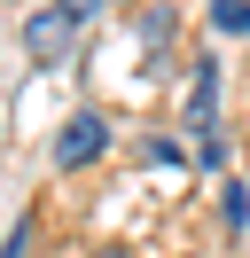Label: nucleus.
Returning <instances> with one entry per match:
<instances>
[{
  "instance_id": "1",
  "label": "nucleus",
  "mask_w": 250,
  "mask_h": 258,
  "mask_svg": "<svg viewBox=\"0 0 250 258\" xmlns=\"http://www.w3.org/2000/svg\"><path fill=\"white\" fill-rule=\"evenodd\" d=\"M102 149H109V117H102V110H78L71 125L55 133V164H62V172H78V164H94Z\"/></svg>"
},
{
  "instance_id": "2",
  "label": "nucleus",
  "mask_w": 250,
  "mask_h": 258,
  "mask_svg": "<svg viewBox=\"0 0 250 258\" xmlns=\"http://www.w3.org/2000/svg\"><path fill=\"white\" fill-rule=\"evenodd\" d=\"M71 39H78V24L62 16V8H39V16L24 24V55H31V63H47V71L71 63Z\"/></svg>"
},
{
  "instance_id": "3",
  "label": "nucleus",
  "mask_w": 250,
  "mask_h": 258,
  "mask_svg": "<svg viewBox=\"0 0 250 258\" xmlns=\"http://www.w3.org/2000/svg\"><path fill=\"white\" fill-rule=\"evenodd\" d=\"M211 110H219V63H203L188 86V133H211Z\"/></svg>"
},
{
  "instance_id": "4",
  "label": "nucleus",
  "mask_w": 250,
  "mask_h": 258,
  "mask_svg": "<svg viewBox=\"0 0 250 258\" xmlns=\"http://www.w3.org/2000/svg\"><path fill=\"white\" fill-rule=\"evenodd\" d=\"M211 24H219V32H250V0H219Z\"/></svg>"
},
{
  "instance_id": "5",
  "label": "nucleus",
  "mask_w": 250,
  "mask_h": 258,
  "mask_svg": "<svg viewBox=\"0 0 250 258\" xmlns=\"http://www.w3.org/2000/svg\"><path fill=\"white\" fill-rule=\"evenodd\" d=\"M55 8H62V16H71V24H94V16H102V8H109V0H55Z\"/></svg>"
},
{
  "instance_id": "6",
  "label": "nucleus",
  "mask_w": 250,
  "mask_h": 258,
  "mask_svg": "<svg viewBox=\"0 0 250 258\" xmlns=\"http://www.w3.org/2000/svg\"><path fill=\"white\" fill-rule=\"evenodd\" d=\"M8 258H31V219H16V227H8Z\"/></svg>"
},
{
  "instance_id": "7",
  "label": "nucleus",
  "mask_w": 250,
  "mask_h": 258,
  "mask_svg": "<svg viewBox=\"0 0 250 258\" xmlns=\"http://www.w3.org/2000/svg\"><path fill=\"white\" fill-rule=\"evenodd\" d=\"M94 258H117V250H94Z\"/></svg>"
}]
</instances>
